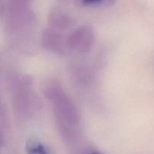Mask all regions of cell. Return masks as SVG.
<instances>
[{"label": "cell", "mask_w": 154, "mask_h": 154, "mask_svg": "<svg viewBox=\"0 0 154 154\" xmlns=\"http://www.w3.org/2000/svg\"><path fill=\"white\" fill-rule=\"evenodd\" d=\"M51 20L53 23V25L58 28L66 27L69 24V19L64 14L60 11H54L51 14Z\"/></svg>", "instance_id": "cell-4"}, {"label": "cell", "mask_w": 154, "mask_h": 154, "mask_svg": "<svg viewBox=\"0 0 154 154\" xmlns=\"http://www.w3.org/2000/svg\"><path fill=\"white\" fill-rule=\"evenodd\" d=\"M50 96L57 109V114L63 120L70 124H75L78 122L76 111L73 105L61 90L52 89L50 91Z\"/></svg>", "instance_id": "cell-1"}, {"label": "cell", "mask_w": 154, "mask_h": 154, "mask_svg": "<svg viewBox=\"0 0 154 154\" xmlns=\"http://www.w3.org/2000/svg\"><path fill=\"white\" fill-rule=\"evenodd\" d=\"M43 42L46 44V47H48V48L53 51H60L63 48L62 38L55 32L48 30L44 35Z\"/></svg>", "instance_id": "cell-3"}, {"label": "cell", "mask_w": 154, "mask_h": 154, "mask_svg": "<svg viewBox=\"0 0 154 154\" xmlns=\"http://www.w3.org/2000/svg\"><path fill=\"white\" fill-rule=\"evenodd\" d=\"M93 154H99V153H93Z\"/></svg>", "instance_id": "cell-7"}, {"label": "cell", "mask_w": 154, "mask_h": 154, "mask_svg": "<svg viewBox=\"0 0 154 154\" xmlns=\"http://www.w3.org/2000/svg\"><path fill=\"white\" fill-rule=\"evenodd\" d=\"M93 33L88 26H82L77 29L69 38L68 43L71 48L81 52H86L93 44Z\"/></svg>", "instance_id": "cell-2"}, {"label": "cell", "mask_w": 154, "mask_h": 154, "mask_svg": "<svg viewBox=\"0 0 154 154\" xmlns=\"http://www.w3.org/2000/svg\"><path fill=\"white\" fill-rule=\"evenodd\" d=\"M29 154H48L43 146L37 143H32L28 147Z\"/></svg>", "instance_id": "cell-5"}, {"label": "cell", "mask_w": 154, "mask_h": 154, "mask_svg": "<svg viewBox=\"0 0 154 154\" xmlns=\"http://www.w3.org/2000/svg\"><path fill=\"white\" fill-rule=\"evenodd\" d=\"M81 2L84 5H98L106 4L111 5L114 2L115 0H80Z\"/></svg>", "instance_id": "cell-6"}]
</instances>
